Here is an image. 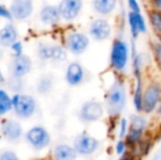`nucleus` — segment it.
Masks as SVG:
<instances>
[{"label": "nucleus", "instance_id": "1", "mask_svg": "<svg viewBox=\"0 0 161 160\" xmlns=\"http://www.w3.org/2000/svg\"><path fill=\"white\" fill-rule=\"evenodd\" d=\"M128 89L122 76L115 75L112 83L108 87L104 93V107L106 114L112 119L119 120L123 116L128 103Z\"/></svg>", "mask_w": 161, "mask_h": 160}, {"label": "nucleus", "instance_id": "2", "mask_svg": "<svg viewBox=\"0 0 161 160\" xmlns=\"http://www.w3.org/2000/svg\"><path fill=\"white\" fill-rule=\"evenodd\" d=\"M131 63V45L123 35L112 39L108 55V66L115 75L122 76L128 71Z\"/></svg>", "mask_w": 161, "mask_h": 160}, {"label": "nucleus", "instance_id": "3", "mask_svg": "<svg viewBox=\"0 0 161 160\" xmlns=\"http://www.w3.org/2000/svg\"><path fill=\"white\" fill-rule=\"evenodd\" d=\"M161 102V80L149 79L145 83L144 93H142V113L145 115L155 114L157 107Z\"/></svg>", "mask_w": 161, "mask_h": 160}, {"label": "nucleus", "instance_id": "4", "mask_svg": "<svg viewBox=\"0 0 161 160\" xmlns=\"http://www.w3.org/2000/svg\"><path fill=\"white\" fill-rule=\"evenodd\" d=\"M114 34V28L108 18L97 17L89 24V36L96 42H106Z\"/></svg>", "mask_w": 161, "mask_h": 160}, {"label": "nucleus", "instance_id": "5", "mask_svg": "<svg viewBox=\"0 0 161 160\" xmlns=\"http://www.w3.org/2000/svg\"><path fill=\"white\" fill-rule=\"evenodd\" d=\"M106 114L104 103L97 100H88L81 105L79 119L83 123H96L101 121Z\"/></svg>", "mask_w": 161, "mask_h": 160}, {"label": "nucleus", "instance_id": "6", "mask_svg": "<svg viewBox=\"0 0 161 160\" xmlns=\"http://www.w3.org/2000/svg\"><path fill=\"white\" fill-rule=\"evenodd\" d=\"M76 149L78 156H92L99 150L101 143L97 137L92 136L89 133H80L76 136L72 145Z\"/></svg>", "mask_w": 161, "mask_h": 160}, {"label": "nucleus", "instance_id": "7", "mask_svg": "<svg viewBox=\"0 0 161 160\" xmlns=\"http://www.w3.org/2000/svg\"><path fill=\"white\" fill-rule=\"evenodd\" d=\"M126 22H127L130 40L134 42H136V40H138L139 36L145 35L148 32V21L142 12L128 11L127 15H126Z\"/></svg>", "mask_w": 161, "mask_h": 160}, {"label": "nucleus", "instance_id": "8", "mask_svg": "<svg viewBox=\"0 0 161 160\" xmlns=\"http://www.w3.org/2000/svg\"><path fill=\"white\" fill-rule=\"evenodd\" d=\"M12 105L14 112L19 118H31L36 110L35 100L26 94H15L12 98Z\"/></svg>", "mask_w": 161, "mask_h": 160}, {"label": "nucleus", "instance_id": "9", "mask_svg": "<svg viewBox=\"0 0 161 160\" xmlns=\"http://www.w3.org/2000/svg\"><path fill=\"white\" fill-rule=\"evenodd\" d=\"M90 46V36L82 32H71L66 39V47L74 55H82Z\"/></svg>", "mask_w": 161, "mask_h": 160}, {"label": "nucleus", "instance_id": "10", "mask_svg": "<svg viewBox=\"0 0 161 160\" xmlns=\"http://www.w3.org/2000/svg\"><path fill=\"white\" fill-rule=\"evenodd\" d=\"M26 141L29 145L36 150L45 149L51 143L48 132L42 126H34L26 133Z\"/></svg>", "mask_w": 161, "mask_h": 160}, {"label": "nucleus", "instance_id": "11", "mask_svg": "<svg viewBox=\"0 0 161 160\" xmlns=\"http://www.w3.org/2000/svg\"><path fill=\"white\" fill-rule=\"evenodd\" d=\"M83 8L82 0H62L59 3L58 10H59L60 17L65 21H74L79 17Z\"/></svg>", "mask_w": 161, "mask_h": 160}, {"label": "nucleus", "instance_id": "12", "mask_svg": "<svg viewBox=\"0 0 161 160\" xmlns=\"http://www.w3.org/2000/svg\"><path fill=\"white\" fill-rule=\"evenodd\" d=\"M85 68L80 63H70L67 67V70L65 74L66 81L71 87H77L80 86L85 80Z\"/></svg>", "mask_w": 161, "mask_h": 160}, {"label": "nucleus", "instance_id": "13", "mask_svg": "<svg viewBox=\"0 0 161 160\" xmlns=\"http://www.w3.org/2000/svg\"><path fill=\"white\" fill-rule=\"evenodd\" d=\"M38 56L43 59H54L57 62H64L67 58V52L64 47L58 45H40Z\"/></svg>", "mask_w": 161, "mask_h": 160}, {"label": "nucleus", "instance_id": "14", "mask_svg": "<svg viewBox=\"0 0 161 160\" xmlns=\"http://www.w3.org/2000/svg\"><path fill=\"white\" fill-rule=\"evenodd\" d=\"M92 10L99 17L108 18L113 15L119 7V0H92Z\"/></svg>", "mask_w": 161, "mask_h": 160}, {"label": "nucleus", "instance_id": "15", "mask_svg": "<svg viewBox=\"0 0 161 160\" xmlns=\"http://www.w3.org/2000/svg\"><path fill=\"white\" fill-rule=\"evenodd\" d=\"M33 11V3L31 0H13L11 3L10 12L13 18L24 20L31 15Z\"/></svg>", "mask_w": 161, "mask_h": 160}, {"label": "nucleus", "instance_id": "16", "mask_svg": "<svg viewBox=\"0 0 161 160\" xmlns=\"http://www.w3.org/2000/svg\"><path fill=\"white\" fill-rule=\"evenodd\" d=\"M1 132L4 138L9 141H17L22 136V127L18 122L8 120L1 125Z\"/></svg>", "mask_w": 161, "mask_h": 160}, {"label": "nucleus", "instance_id": "17", "mask_svg": "<svg viewBox=\"0 0 161 160\" xmlns=\"http://www.w3.org/2000/svg\"><path fill=\"white\" fill-rule=\"evenodd\" d=\"M145 83L146 82L144 80V77L135 78L133 90H131V103H133L135 112H138V113H142V93H144Z\"/></svg>", "mask_w": 161, "mask_h": 160}, {"label": "nucleus", "instance_id": "18", "mask_svg": "<svg viewBox=\"0 0 161 160\" xmlns=\"http://www.w3.org/2000/svg\"><path fill=\"white\" fill-rule=\"evenodd\" d=\"M31 66H32V63H31L30 58L25 55H20L17 56L14 58L12 63V66H11V69H12V74L14 77H23L26 74L30 71Z\"/></svg>", "mask_w": 161, "mask_h": 160}, {"label": "nucleus", "instance_id": "19", "mask_svg": "<svg viewBox=\"0 0 161 160\" xmlns=\"http://www.w3.org/2000/svg\"><path fill=\"white\" fill-rule=\"evenodd\" d=\"M78 157L74 146L68 144H59L53 150L54 160H76Z\"/></svg>", "mask_w": 161, "mask_h": 160}, {"label": "nucleus", "instance_id": "20", "mask_svg": "<svg viewBox=\"0 0 161 160\" xmlns=\"http://www.w3.org/2000/svg\"><path fill=\"white\" fill-rule=\"evenodd\" d=\"M40 18L43 23L45 24H56L60 20V13L57 7L54 6H46L41 10Z\"/></svg>", "mask_w": 161, "mask_h": 160}, {"label": "nucleus", "instance_id": "21", "mask_svg": "<svg viewBox=\"0 0 161 160\" xmlns=\"http://www.w3.org/2000/svg\"><path fill=\"white\" fill-rule=\"evenodd\" d=\"M147 21L149 29L153 31V34L161 37V11L149 9L147 13Z\"/></svg>", "mask_w": 161, "mask_h": 160}, {"label": "nucleus", "instance_id": "22", "mask_svg": "<svg viewBox=\"0 0 161 160\" xmlns=\"http://www.w3.org/2000/svg\"><path fill=\"white\" fill-rule=\"evenodd\" d=\"M18 33L15 28L12 24L6 25L1 31H0V43L3 46H12L17 42Z\"/></svg>", "mask_w": 161, "mask_h": 160}, {"label": "nucleus", "instance_id": "23", "mask_svg": "<svg viewBox=\"0 0 161 160\" xmlns=\"http://www.w3.org/2000/svg\"><path fill=\"white\" fill-rule=\"evenodd\" d=\"M150 51L151 56H153V63L156 65V68L158 69L159 74L161 75V41L155 40L150 42Z\"/></svg>", "mask_w": 161, "mask_h": 160}, {"label": "nucleus", "instance_id": "24", "mask_svg": "<svg viewBox=\"0 0 161 160\" xmlns=\"http://www.w3.org/2000/svg\"><path fill=\"white\" fill-rule=\"evenodd\" d=\"M13 108L12 99L7 94L6 91L0 90V115H3Z\"/></svg>", "mask_w": 161, "mask_h": 160}, {"label": "nucleus", "instance_id": "25", "mask_svg": "<svg viewBox=\"0 0 161 160\" xmlns=\"http://www.w3.org/2000/svg\"><path fill=\"white\" fill-rule=\"evenodd\" d=\"M129 130V118L121 116L117 122V136L119 139H125Z\"/></svg>", "mask_w": 161, "mask_h": 160}, {"label": "nucleus", "instance_id": "26", "mask_svg": "<svg viewBox=\"0 0 161 160\" xmlns=\"http://www.w3.org/2000/svg\"><path fill=\"white\" fill-rule=\"evenodd\" d=\"M129 149H130V148H129L128 144L126 143L125 139H117V141L115 143V146H114V150L117 156H119V157L125 156L126 154L129 152Z\"/></svg>", "mask_w": 161, "mask_h": 160}, {"label": "nucleus", "instance_id": "27", "mask_svg": "<svg viewBox=\"0 0 161 160\" xmlns=\"http://www.w3.org/2000/svg\"><path fill=\"white\" fill-rule=\"evenodd\" d=\"M52 88V80L48 79V78H42L38 82V92L41 93H46L51 90Z\"/></svg>", "mask_w": 161, "mask_h": 160}, {"label": "nucleus", "instance_id": "28", "mask_svg": "<svg viewBox=\"0 0 161 160\" xmlns=\"http://www.w3.org/2000/svg\"><path fill=\"white\" fill-rule=\"evenodd\" d=\"M0 160H21L12 150H4L0 152Z\"/></svg>", "mask_w": 161, "mask_h": 160}, {"label": "nucleus", "instance_id": "29", "mask_svg": "<svg viewBox=\"0 0 161 160\" xmlns=\"http://www.w3.org/2000/svg\"><path fill=\"white\" fill-rule=\"evenodd\" d=\"M127 2L128 11L133 12H142V6H140L139 0H126Z\"/></svg>", "mask_w": 161, "mask_h": 160}, {"label": "nucleus", "instance_id": "30", "mask_svg": "<svg viewBox=\"0 0 161 160\" xmlns=\"http://www.w3.org/2000/svg\"><path fill=\"white\" fill-rule=\"evenodd\" d=\"M149 9L161 11V0H148Z\"/></svg>", "mask_w": 161, "mask_h": 160}, {"label": "nucleus", "instance_id": "31", "mask_svg": "<svg viewBox=\"0 0 161 160\" xmlns=\"http://www.w3.org/2000/svg\"><path fill=\"white\" fill-rule=\"evenodd\" d=\"M0 17L1 18H6V19H11L12 18V14L9 10H7L3 6L0 4Z\"/></svg>", "mask_w": 161, "mask_h": 160}, {"label": "nucleus", "instance_id": "32", "mask_svg": "<svg viewBox=\"0 0 161 160\" xmlns=\"http://www.w3.org/2000/svg\"><path fill=\"white\" fill-rule=\"evenodd\" d=\"M11 48H12V51L17 54V56L22 55V44L20 42H15L14 44L11 46Z\"/></svg>", "mask_w": 161, "mask_h": 160}, {"label": "nucleus", "instance_id": "33", "mask_svg": "<svg viewBox=\"0 0 161 160\" xmlns=\"http://www.w3.org/2000/svg\"><path fill=\"white\" fill-rule=\"evenodd\" d=\"M150 160H161V144H159V146H158L155 152H153Z\"/></svg>", "mask_w": 161, "mask_h": 160}, {"label": "nucleus", "instance_id": "34", "mask_svg": "<svg viewBox=\"0 0 161 160\" xmlns=\"http://www.w3.org/2000/svg\"><path fill=\"white\" fill-rule=\"evenodd\" d=\"M155 114H156V116L159 119V120H161V102L159 103V105L157 107V109H156Z\"/></svg>", "mask_w": 161, "mask_h": 160}, {"label": "nucleus", "instance_id": "35", "mask_svg": "<svg viewBox=\"0 0 161 160\" xmlns=\"http://www.w3.org/2000/svg\"><path fill=\"white\" fill-rule=\"evenodd\" d=\"M159 139L161 141V128H160V130H159Z\"/></svg>", "mask_w": 161, "mask_h": 160}, {"label": "nucleus", "instance_id": "36", "mask_svg": "<svg viewBox=\"0 0 161 160\" xmlns=\"http://www.w3.org/2000/svg\"><path fill=\"white\" fill-rule=\"evenodd\" d=\"M2 78H3V76H2V74H1V73H0V79H1V80H2Z\"/></svg>", "mask_w": 161, "mask_h": 160}]
</instances>
